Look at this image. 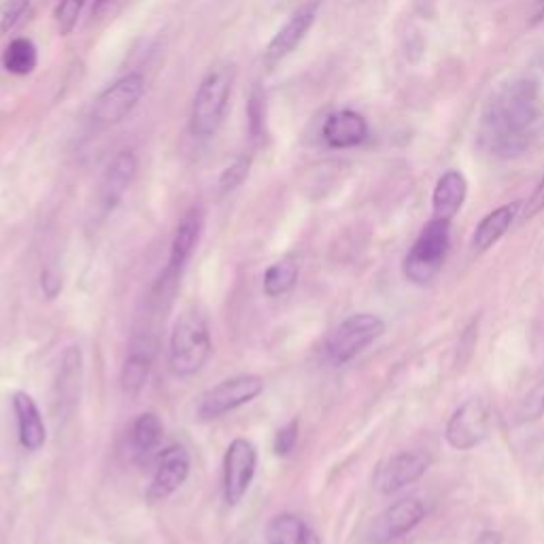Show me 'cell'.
Here are the masks:
<instances>
[{
    "label": "cell",
    "mask_w": 544,
    "mask_h": 544,
    "mask_svg": "<svg viewBox=\"0 0 544 544\" xmlns=\"http://www.w3.org/2000/svg\"><path fill=\"white\" fill-rule=\"evenodd\" d=\"M540 85L534 77H515L493 94L481 122V143L500 158H515L532 143L540 117Z\"/></svg>",
    "instance_id": "1"
},
{
    "label": "cell",
    "mask_w": 544,
    "mask_h": 544,
    "mask_svg": "<svg viewBox=\"0 0 544 544\" xmlns=\"http://www.w3.org/2000/svg\"><path fill=\"white\" fill-rule=\"evenodd\" d=\"M213 353L207 317L198 309H185L172 323L169 366L177 376H193L207 366Z\"/></svg>",
    "instance_id": "2"
},
{
    "label": "cell",
    "mask_w": 544,
    "mask_h": 544,
    "mask_svg": "<svg viewBox=\"0 0 544 544\" xmlns=\"http://www.w3.org/2000/svg\"><path fill=\"white\" fill-rule=\"evenodd\" d=\"M233 81V67L213 68V71L204 77L192 105L190 130L193 137L207 138L217 132L219 123L224 120L225 106H228Z\"/></svg>",
    "instance_id": "3"
},
{
    "label": "cell",
    "mask_w": 544,
    "mask_h": 544,
    "mask_svg": "<svg viewBox=\"0 0 544 544\" xmlns=\"http://www.w3.org/2000/svg\"><path fill=\"white\" fill-rule=\"evenodd\" d=\"M451 245V222L432 219L414 240V245L404 257V277L408 281L425 285L440 272Z\"/></svg>",
    "instance_id": "4"
},
{
    "label": "cell",
    "mask_w": 544,
    "mask_h": 544,
    "mask_svg": "<svg viewBox=\"0 0 544 544\" xmlns=\"http://www.w3.org/2000/svg\"><path fill=\"white\" fill-rule=\"evenodd\" d=\"M385 334V321L373 312H355L330 334L326 344L327 359L334 366H343L358 358L368 344Z\"/></svg>",
    "instance_id": "5"
},
{
    "label": "cell",
    "mask_w": 544,
    "mask_h": 544,
    "mask_svg": "<svg viewBox=\"0 0 544 544\" xmlns=\"http://www.w3.org/2000/svg\"><path fill=\"white\" fill-rule=\"evenodd\" d=\"M264 391V379L257 374H239L211 387L198 398L196 414L202 422L219 419L256 400Z\"/></svg>",
    "instance_id": "6"
},
{
    "label": "cell",
    "mask_w": 544,
    "mask_h": 544,
    "mask_svg": "<svg viewBox=\"0 0 544 544\" xmlns=\"http://www.w3.org/2000/svg\"><path fill=\"white\" fill-rule=\"evenodd\" d=\"M257 468V449L251 440L234 438L224 455V500L228 506L242 502Z\"/></svg>",
    "instance_id": "7"
},
{
    "label": "cell",
    "mask_w": 544,
    "mask_h": 544,
    "mask_svg": "<svg viewBox=\"0 0 544 544\" xmlns=\"http://www.w3.org/2000/svg\"><path fill=\"white\" fill-rule=\"evenodd\" d=\"M489 406L483 398H470L451 414L446 423V443L457 451H470L487 438L489 434Z\"/></svg>",
    "instance_id": "8"
},
{
    "label": "cell",
    "mask_w": 544,
    "mask_h": 544,
    "mask_svg": "<svg viewBox=\"0 0 544 544\" xmlns=\"http://www.w3.org/2000/svg\"><path fill=\"white\" fill-rule=\"evenodd\" d=\"M145 91V77L141 73H130L106 88L96 99L91 109V122L99 126H113L120 123L123 117L130 115V111L138 105Z\"/></svg>",
    "instance_id": "9"
},
{
    "label": "cell",
    "mask_w": 544,
    "mask_h": 544,
    "mask_svg": "<svg viewBox=\"0 0 544 544\" xmlns=\"http://www.w3.org/2000/svg\"><path fill=\"white\" fill-rule=\"evenodd\" d=\"M192 460L190 453L183 445H172L169 449L162 451L158 466H155L152 483L147 487V500L152 504L164 502L166 498H170L177 489L190 477Z\"/></svg>",
    "instance_id": "10"
},
{
    "label": "cell",
    "mask_w": 544,
    "mask_h": 544,
    "mask_svg": "<svg viewBox=\"0 0 544 544\" xmlns=\"http://www.w3.org/2000/svg\"><path fill=\"white\" fill-rule=\"evenodd\" d=\"M81 381H83V353L77 344L64 349L60 359V370L56 376V396H53V408L58 419H68L79 402Z\"/></svg>",
    "instance_id": "11"
},
{
    "label": "cell",
    "mask_w": 544,
    "mask_h": 544,
    "mask_svg": "<svg viewBox=\"0 0 544 544\" xmlns=\"http://www.w3.org/2000/svg\"><path fill=\"white\" fill-rule=\"evenodd\" d=\"M425 516V506L419 498H404L400 502L391 504L383 513L376 516L373 525L374 542H390L404 538V534L414 530Z\"/></svg>",
    "instance_id": "12"
},
{
    "label": "cell",
    "mask_w": 544,
    "mask_h": 544,
    "mask_svg": "<svg viewBox=\"0 0 544 544\" xmlns=\"http://www.w3.org/2000/svg\"><path fill=\"white\" fill-rule=\"evenodd\" d=\"M430 468V457L422 451H404L390 457L376 472V489L381 493H396L406 485L423 477Z\"/></svg>",
    "instance_id": "13"
},
{
    "label": "cell",
    "mask_w": 544,
    "mask_h": 544,
    "mask_svg": "<svg viewBox=\"0 0 544 544\" xmlns=\"http://www.w3.org/2000/svg\"><path fill=\"white\" fill-rule=\"evenodd\" d=\"M317 9H319V0H312V3L304 4V7L296 11L288 24L274 35V39L268 43L266 51H264V67H266L268 71L277 67L285 56H289V53L298 47V43L304 39V35L311 30L312 21L317 18Z\"/></svg>",
    "instance_id": "14"
},
{
    "label": "cell",
    "mask_w": 544,
    "mask_h": 544,
    "mask_svg": "<svg viewBox=\"0 0 544 544\" xmlns=\"http://www.w3.org/2000/svg\"><path fill=\"white\" fill-rule=\"evenodd\" d=\"M137 169L138 164L132 152H120L113 158L100 181L99 201L102 211L109 213L117 207V202L122 201V196L126 193L128 187H130L134 175H137Z\"/></svg>",
    "instance_id": "15"
},
{
    "label": "cell",
    "mask_w": 544,
    "mask_h": 544,
    "mask_svg": "<svg viewBox=\"0 0 544 544\" xmlns=\"http://www.w3.org/2000/svg\"><path fill=\"white\" fill-rule=\"evenodd\" d=\"M201 233H202V211L201 209H190V211L183 215V219L175 230V236H172L169 266H166L164 274H169L172 279L179 277V272L185 268L187 260H190L193 249H196Z\"/></svg>",
    "instance_id": "16"
},
{
    "label": "cell",
    "mask_w": 544,
    "mask_h": 544,
    "mask_svg": "<svg viewBox=\"0 0 544 544\" xmlns=\"http://www.w3.org/2000/svg\"><path fill=\"white\" fill-rule=\"evenodd\" d=\"M323 138L332 149H351L368 138V122L355 111H336L323 123Z\"/></svg>",
    "instance_id": "17"
},
{
    "label": "cell",
    "mask_w": 544,
    "mask_h": 544,
    "mask_svg": "<svg viewBox=\"0 0 544 544\" xmlns=\"http://www.w3.org/2000/svg\"><path fill=\"white\" fill-rule=\"evenodd\" d=\"M13 413L15 419H18V434L21 446H24L26 451L43 449L47 440V430L39 406H36V402L32 400L30 393L26 391L13 393Z\"/></svg>",
    "instance_id": "18"
},
{
    "label": "cell",
    "mask_w": 544,
    "mask_h": 544,
    "mask_svg": "<svg viewBox=\"0 0 544 544\" xmlns=\"http://www.w3.org/2000/svg\"><path fill=\"white\" fill-rule=\"evenodd\" d=\"M154 338L149 336V334H145L143 338H138V341L134 343L130 353H128L122 368V390L126 391L128 396H137L145 387V383H147L154 364Z\"/></svg>",
    "instance_id": "19"
},
{
    "label": "cell",
    "mask_w": 544,
    "mask_h": 544,
    "mask_svg": "<svg viewBox=\"0 0 544 544\" xmlns=\"http://www.w3.org/2000/svg\"><path fill=\"white\" fill-rule=\"evenodd\" d=\"M466 193H468L466 177L461 175L460 170H446L434 187V196H432L434 219L451 222V219L460 213L461 204L466 201Z\"/></svg>",
    "instance_id": "20"
},
{
    "label": "cell",
    "mask_w": 544,
    "mask_h": 544,
    "mask_svg": "<svg viewBox=\"0 0 544 544\" xmlns=\"http://www.w3.org/2000/svg\"><path fill=\"white\" fill-rule=\"evenodd\" d=\"M268 544H321L319 536L303 516L281 513L272 516L266 525Z\"/></svg>",
    "instance_id": "21"
},
{
    "label": "cell",
    "mask_w": 544,
    "mask_h": 544,
    "mask_svg": "<svg viewBox=\"0 0 544 544\" xmlns=\"http://www.w3.org/2000/svg\"><path fill=\"white\" fill-rule=\"evenodd\" d=\"M519 207H521L519 202L504 204V207L495 209V211L485 215V217L481 219V224H478L477 230H474L472 249L478 253L492 249L495 242L502 239V236L510 230L516 213H519Z\"/></svg>",
    "instance_id": "22"
},
{
    "label": "cell",
    "mask_w": 544,
    "mask_h": 544,
    "mask_svg": "<svg viewBox=\"0 0 544 544\" xmlns=\"http://www.w3.org/2000/svg\"><path fill=\"white\" fill-rule=\"evenodd\" d=\"M162 434H164V425H162L158 414L152 411L138 414L137 422L132 423V432H130L134 453L138 455L152 453L155 446L162 443Z\"/></svg>",
    "instance_id": "23"
},
{
    "label": "cell",
    "mask_w": 544,
    "mask_h": 544,
    "mask_svg": "<svg viewBox=\"0 0 544 544\" xmlns=\"http://www.w3.org/2000/svg\"><path fill=\"white\" fill-rule=\"evenodd\" d=\"M300 268L298 264L289 257L271 264L264 272V294L268 298H279V296L288 294L289 289H294L296 281H298Z\"/></svg>",
    "instance_id": "24"
},
{
    "label": "cell",
    "mask_w": 544,
    "mask_h": 544,
    "mask_svg": "<svg viewBox=\"0 0 544 544\" xmlns=\"http://www.w3.org/2000/svg\"><path fill=\"white\" fill-rule=\"evenodd\" d=\"M3 67L11 75H30L36 67V47L30 39H13L4 47Z\"/></svg>",
    "instance_id": "25"
},
{
    "label": "cell",
    "mask_w": 544,
    "mask_h": 544,
    "mask_svg": "<svg viewBox=\"0 0 544 544\" xmlns=\"http://www.w3.org/2000/svg\"><path fill=\"white\" fill-rule=\"evenodd\" d=\"M249 169H251L249 155H240V158H236L233 164H230L228 169L222 172V177H219V190H222L224 193L236 190V187H239L240 183L247 179Z\"/></svg>",
    "instance_id": "26"
},
{
    "label": "cell",
    "mask_w": 544,
    "mask_h": 544,
    "mask_svg": "<svg viewBox=\"0 0 544 544\" xmlns=\"http://www.w3.org/2000/svg\"><path fill=\"white\" fill-rule=\"evenodd\" d=\"M85 0H62L56 9V24L62 36L71 35L75 26H77L79 13L83 9Z\"/></svg>",
    "instance_id": "27"
},
{
    "label": "cell",
    "mask_w": 544,
    "mask_h": 544,
    "mask_svg": "<svg viewBox=\"0 0 544 544\" xmlns=\"http://www.w3.org/2000/svg\"><path fill=\"white\" fill-rule=\"evenodd\" d=\"M519 422H536V419H540L544 414V381L540 385L536 387L534 391L530 393V396L525 398L524 404H521L519 408Z\"/></svg>",
    "instance_id": "28"
},
{
    "label": "cell",
    "mask_w": 544,
    "mask_h": 544,
    "mask_svg": "<svg viewBox=\"0 0 544 544\" xmlns=\"http://www.w3.org/2000/svg\"><path fill=\"white\" fill-rule=\"evenodd\" d=\"M30 7V0H7L0 13V32H11L24 18Z\"/></svg>",
    "instance_id": "29"
},
{
    "label": "cell",
    "mask_w": 544,
    "mask_h": 544,
    "mask_svg": "<svg viewBox=\"0 0 544 544\" xmlns=\"http://www.w3.org/2000/svg\"><path fill=\"white\" fill-rule=\"evenodd\" d=\"M296 443H298V422L294 419V422L283 425V428L277 432V436H274L272 449L279 457H285L292 453Z\"/></svg>",
    "instance_id": "30"
},
{
    "label": "cell",
    "mask_w": 544,
    "mask_h": 544,
    "mask_svg": "<svg viewBox=\"0 0 544 544\" xmlns=\"http://www.w3.org/2000/svg\"><path fill=\"white\" fill-rule=\"evenodd\" d=\"M262 123H264V100H262L260 90H256L249 102V126H251L253 137H260Z\"/></svg>",
    "instance_id": "31"
},
{
    "label": "cell",
    "mask_w": 544,
    "mask_h": 544,
    "mask_svg": "<svg viewBox=\"0 0 544 544\" xmlns=\"http://www.w3.org/2000/svg\"><path fill=\"white\" fill-rule=\"evenodd\" d=\"M544 209V175L540 183H538V187L534 190V193H532V198L527 201L525 209H524V219H530L534 217V215H538Z\"/></svg>",
    "instance_id": "32"
},
{
    "label": "cell",
    "mask_w": 544,
    "mask_h": 544,
    "mask_svg": "<svg viewBox=\"0 0 544 544\" xmlns=\"http://www.w3.org/2000/svg\"><path fill=\"white\" fill-rule=\"evenodd\" d=\"M41 288L43 292H45L47 298H56L58 294L62 292V279L60 274L53 272V271H45L41 274Z\"/></svg>",
    "instance_id": "33"
},
{
    "label": "cell",
    "mask_w": 544,
    "mask_h": 544,
    "mask_svg": "<svg viewBox=\"0 0 544 544\" xmlns=\"http://www.w3.org/2000/svg\"><path fill=\"white\" fill-rule=\"evenodd\" d=\"M474 544H502V534H500V532H495V530H485L477 536Z\"/></svg>",
    "instance_id": "34"
},
{
    "label": "cell",
    "mask_w": 544,
    "mask_h": 544,
    "mask_svg": "<svg viewBox=\"0 0 544 544\" xmlns=\"http://www.w3.org/2000/svg\"><path fill=\"white\" fill-rule=\"evenodd\" d=\"M106 3H111V0H96V3H94V9H91V13L99 15L100 11H102V7H105Z\"/></svg>",
    "instance_id": "35"
},
{
    "label": "cell",
    "mask_w": 544,
    "mask_h": 544,
    "mask_svg": "<svg viewBox=\"0 0 544 544\" xmlns=\"http://www.w3.org/2000/svg\"><path fill=\"white\" fill-rule=\"evenodd\" d=\"M381 544H408V542H404L402 538H398V540H390V542H381Z\"/></svg>",
    "instance_id": "36"
}]
</instances>
